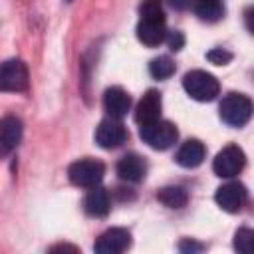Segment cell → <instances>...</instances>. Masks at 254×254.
I'll return each instance as SVG.
<instances>
[{"instance_id":"6da1fadb","label":"cell","mask_w":254,"mask_h":254,"mask_svg":"<svg viewBox=\"0 0 254 254\" xmlns=\"http://www.w3.org/2000/svg\"><path fill=\"white\" fill-rule=\"evenodd\" d=\"M137 38L145 46H159L167 38L165 14L159 0H143L141 20L137 24Z\"/></svg>"},{"instance_id":"7a4b0ae2","label":"cell","mask_w":254,"mask_h":254,"mask_svg":"<svg viewBox=\"0 0 254 254\" xmlns=\"http://www.w3.org/2000/svg\"><path fill=\"white\" fill-rule=\"evenodd\" d=\"M183 87L196 101H212L220 91L218 79L212 73L202 71V69L187 71L183 77Z\"/></svg>"},{"instance_id":"3957f363","label":"cell","mask_w":254,"mask_h":254,"mask_svg":"<svg viewBox=\"0 0 254 254\" xmlns=\"http://www.w3.org/2000/svg\"><path fill=\"white\" fill-rule=\"evenodd\" d=\"M220 119L230 127H244L252 117V101L242 93H228L220 101Z\"/></svg>"},{"instance_id":"277c9868","label":"cell","mask_w":254,"mask_h":254,"mask_svg":"<svg viewBox=\"0 0 254 254\" xmlns=\"http://www.w3.org/2000/svg\"><path fill=\"white\" fill-rule=\"evenodd\" d=\"M139 135H141V139L151 149H157V151L169 149L177 141V137H179L177 127L171 121H163L161 117L155 119V121H151V123L141 125L139 127Z\"/></svg>"},{"instance_id":"5b68a950","label":"cell","mask_w":254,"mask_h":254,"mask_svg":"<svg viewBox=\"0 0 254 254\" xmlns=\"http://www.w3.org/2000/svg\"><path fill=\"white\" fill-rule=\"evenodd\" d=\"M69 181L75 185V187H85V189H91L95 185H99L103 181V175H105V167L101 161H95V159H81V161H75L69 171Z\"/></svg>"},{"instance_id":"8992f818","label":"cell","mask_w":254,"mask_h":254,"mask_svg":"<svg viewBox=\"0 0 254 254\" xmlns=\"http://www.w3.org/2000/svg\"><path fill=\"white\" fill-rule=\"evenodd\" d=\"M246 165V157L244 151L238 145H226L222 151H218V155L212 161V171L222 177V179H232L236 177Z\"/></svg>"},{"instance_id":"52a82bcc","label":"cell","mask_w":254,"mask_h":254,"mask_svg":"<svg viewBox=\"0 0 254 254\" xmlns=\"http://www.w3.org/2000/svg\"><path fill=\"white\" fill-rule=\"evenodd\" d=\"M28 87V69L20 60L0 64V91H24Z\"/></svg>"},{"instance_id":"ba28073f","label":"cell","mask_w":254,"mask_h":254,"mask_svg":"<svg viewBox=\"0 0 254 254\" xmlns=\"http://www.w3.org/2000/svg\"><path fill=\"white\" fill-rule=\"evenodd\" d=\"M125 139H127V131L121 125V121L115 117L103 119L95 131V141L103 149H117L125 143Z\"/></svg>"},{"instance_id":"9c48e42d","label":"cell","mask_w":254,"mask_h":254,"mask_svg":"<svg viewBox=\"0 0 254 254\" xmlns=\"http://www.w3.org/2000/svg\"><path fill=\"white\" fill-rule=\"evenodd\" d=\"M216 204L226 212H238L248 198V192L244 185L240 183H226L216 190Z\"/></svg>"},{"instance_id":"30bf717a","label":"cell","mask_w":254,"mask_h":254,"mask_svg":"<svg viewBox=\"0 0 254 254\" xmlns=\"http://www.w3.org/2000/svg\"><path fill=\"white\" fill-rule=\"evenodd\" d=\"M131 246V234L125 228H109L95 242V252L99 254H119Z\"/></svg>"},{"instance_id":"8fae6325","label":"cell","mask_w":254,"mask_h":254,"mask_svg":"<svg viewBox=\"0 0 254 254\" xmlns=\"http://www.w3.org/2000/svg\"><path fill=\"white\" fill-rule=\"evenodd\" d=\"M159 117H161V95H159V91L149 89L135 107V121L139 125H145Z\"/></svg>"},{"instance_id":"7c38bea8","label":"cell","mask_w":254,"mask_h":254,"mask_svg":"<svg viewBox=\"0 0 254 254\" xmlns=\"http://www.w3.org/2000/svg\"><path fill=\"white\" fill-rule=\"evenodd\" d=\"M22 139V121L18 117L0 119V157L8 155Z\"/></svg>"},{"instance_id":"4fadbf2b","label":"cell","mask_w":254,"mask_h":254,"mask_svg":"<svg viewBox=\"0 0 254 254\" xmlns=\"http://www.w3.org/2000/svg\"><path fill=\"white\" fill-rule=\"evenodd\" d=\"M145 173H147V163L135 153H129V155L121 157L119 163H117V175H119V179H123L127 183L143 181Z\"/></svg>"},{"instance_id":"5bb4252c","label":"cell","mask_w":254,"mask_h":254,"mask_svg":"<svg viewBox=\"0 0 254 254\" xmlns=\"http://www.w3.org/2000/svg\"><path fill=\"white\" fill-rule=\"evenodd\" d=\"M103 107H105L109 117L121 119L127 115V111L131 107V97L121 87H109L103 95Z\"/></svg>"},{"instance_id":"9a60e30c","label":"cell","mask_w":254,"mask_h":254,"mask_svg":"<svg viewBox=\"0 0 254 254\" xmlns=\"http://www.w3.org/2000/svg\"><path fill=\"white\" fill-rule=\"evenodd\" d=\"M175 159H177V163H179L181 167H185V169H194V167H198V165L202 163V159H204V145H202L198 139H189V141H185V143L179 147Z\"/></svg>"},{"instance_id":"2e32d148","label":"cell","mask_w":254,"mask_h":254,"mask_svg":"<svg viewBox=\"0 0 254 254\" xmlns=\"http://www.w3.org/2000/svg\"><path fill=\"white\" fill-rule=\"evenodd\" d=\"M83 208L89 216H105L109 212V196L105 189H101L99 185L91 187V190L83 198Z\"/></svg>"},{"instance_id":"e0dca14e","label":"cell","mask_w":254,"mask_h":254,"mask_svg":"<svg viewBox=\"0 0 254 254\" xmlns=\"http://www.w3.org/2000/svg\"><path fill=\"white\" fill-rule=\"evenodd\" d=\"M194 12L202 22H218L224 16V6L220 0H196Z\"/></svg>"},{"instance_id":"ac0fdd59","label":"cell","mask_w":254,"mask_h":254,"mask_svg":"<svg viewBox=\"0 0 254 254\" xmlns=\"http://www.w3.org/2000/svg\"><path fill=\"white\" fill-rule=\"evenodd\" d=\"M157 198L165 204V206H169V208H183L185 204H187V200H189V194H187V190L183 189V187H165V189H161L159 192H157Z\"/></svg>"},{"instance_id":"d6986e66","label":"cell","mask_w":254,"mask_h":254,"mask_svg":"<svg viewBox=\"0 0 254 254\" xmlns=\"http://www.w3.org/2000/svg\"><path fill=\"white\" fill-rule=\"evenodd\" d=\"M149 71L155 79H167L175 73V62L169 56H159L155 60H151L149 64Z\"/></svg>"},{"instance_id":"ffe728a7","label":"cell","mask_w":254,"mask_h":254,"mask_svg":"<svg viewBox=\"0 0 254 254\" xmlns=\"http://www.w3.org/2000/svg\"><path fill=\"white\" fill-rule=\"evenodd\" d=\"M234 248L242 254H250L254 250V232L250 228H240L234 234Z\"/></svg>"},{"instance_id":"44dd1931","label":"cell","mask_w":254,"mask_h":254,"mask_svg":"<svg viewBox=\"0 0 254 254\" xmlns=\"http://www.w3.org/2000/svg\"><path fill=\"white\" fill-rule=\"evenodd\" d=\"M206 58H208L212 64H216V65H224V64H228V62L232 60V54L226 52V50H222V48H214V50H210V52L206 54Z\"/></svg>"},{"instance_id":"7402d4cb","label":"cell","mask_w":254,"mask_h":254,"mask_svg":"<svg viewBox=\"0 0 254 254\" xmlns=\"http://www.w3.org/2000/svg\"><path fill=\"white\" fill-rule=\"evenodd\" d=\"M179 250H181V252H198V250H202V244L192 242V240H183V242L179 244Z\"/></svg>"},{"instance_id":"603a6c76","label":"cell","mask_w":254,"mask_h":254,"mask_svg":"<svg viewBox=\"0 0 254 254\" xmlns=\"http://www.w3.org/2000/svg\"><path fill=\"white\" fill-rule=\"evenodd\" d=\"M183 42H185V38H183V34H181V32H173V34L169 36L171 50H181V48H183Z\"/></svg>"},{"instance_id":"cb8c5ba5","label":"cell","mask_w":254,"mask_h":254,"mask_svg":"<svg viewBox=\"0 0 254 254\" xmlns=\"http://www.w3.org/2000/svg\"><path fill=\"white\" fill-rule=\"evenodd\" d=\"M169 4H171L173 8H177V10H185V8L190 4V0H169Z\"/></svg>"},{"instance_id":"d4e9b609","label":"cell","mask_w":254,"mask_h":254,"mask_svg":"<svg viewBox=\"0 0 254 254\" xmlns=\"http://www.w3.org/2000/svg\"><path fill=\"white\" fill-rule=\"evenodd\" d=\"M65 250H69V252H77L75 246H67V244H60V246H54V248H52V252H65Z\"/></svg>"}]
</instances>
